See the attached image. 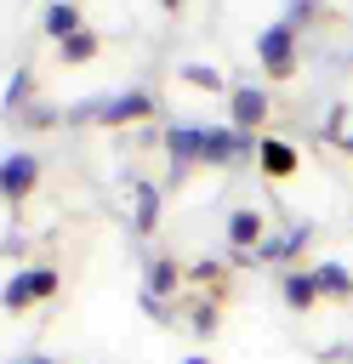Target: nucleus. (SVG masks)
I'll list each match as a JSON object with an SVG mask.
<instances>
[{"mask_svg": "<svg viewBox=\"0 0 353 364\" xmlns=\"http://www.w3.org/2000/svg\"><path fill=\"white\" fill-rule=\"evenodd\" d=\"M256 63L268 80H290L296 74V28L290 23H268L256 34Z\"/></svg>", "mask_w": 353, "mask_h": 364, "instance_id": "f257e3e1", "label": "nucleus"}, {"mask_svg": "<svg viewBox=\"0 0 353 364\" xmlns=\"http://www.w3.org/2000/svg\"><path fill=\"white\" fill-rule=\"evenodd\" d=\"M262 142L251 136V131H239V125H205V148H199V159L205 165H233V159H245V154H256Z\"/></svg>", "mask_w": 353, "mask_h": 364, "instance_id": "f03ea898", "label": "nucleus"}, {"mask_svg": "<svg viewBox=\"0 0 353 364\" xmlns=\"http://www.w3.org/2000/svg\"><path fill=\"white\" fill-rule=\"evenodd\" d=\"M148 114H154V97L137 91V85L97 97V125H108V131H114V125H131V119H148Z\"/></svg>", "mask_w": 353, "mask_h": 364, "instance_id": "7ed1b4c3", "label": "nucleus"}, {"mask_svg": "<svg viewBox=\"0 0 353 364\" xmlns=\"http://www.w3.org/2000/svg\"><path fill=\"white\" fill-rule=\"evenodd\" d=\"M57 290V267H23L6 279V313H23L28 301H46Z\"/></svg>", "mask_w": 353, "mask_h": 364, "instance_id": "20e7f679", "label": "nucleus"}, {"mask_svg": "<svg viewBox=\"0 0 353 364\" xmlns=\"http://www.w3.org/2000/svg\"><path fill=\"white\" fill-rule=\"evenodd\" d=\"M205 148V125H188V119H171L165 125V154H171V182H182V171L199 159Z\"/></svg>", "mask_w": 353, "mask_h": 364, "instance_id": "39448f33", "label": "nucleus"}, {"mask_svg": "<svg viewBox=\"0 0 353 364\" xmlns=\"http://www.w3.org/2000/svg\"><path fill=\"white\" fill-rule=\"evenodd\" d=\"M262 119H268V91L262 85H233L228 91V125H239V131H262Z\"/></svg>", "mask_w": 353, "mask_h": 364, "instance_id": "423d86ee", "label": "nucleus"}, {"mask_svg": "<svg viewBox=\"0 0 353 364\" xmlns=\"http://www.w3.org/2000/svg\"><path fill=\"white\" fill-rule=\"evenodd\" d=\"M40 182V159L34 154H6V165H0V188H6V205H17L28 188Z\"/></svg>", "mask_w": 353, "mask_h": 364, "instance_id": "0eeeda50", "label": "nucleus"}, {"mask_svg": "<svg viewBox=\"0 0 353 364\" xmlns=\"http://www.w3.org/2000/svg\"><path fill=\"white\" fill-rule=\"evenodd\" d=\"M262 239H268L262 210H251V205L228 210V245H233V250H262Z\"/></svg>", "mask_w": 353, "mask_h": 364, "instance_id": "6e6552de", "label": "nucleus"}, {"mask_svg": "<svg viewBox=\"0 0 353 364\" xmlns=\"http://www.w3.org/2000/svg\"><path fill=\"white\" fill-rule=\"evenodd\" d=\"M279 296H285V307L307 313L325 290H319V273H313V267H290V273H279Z\"/></svg>", "mask_w": 353, "mask_h": 364, "instance_id": "1a4fd4ad", "label": "nucleus"}, {"mask_svg": "<svg viewBox=\"0 0 353 364\" xmlns=\"http://www.w3.org/2000/svg\"><path fill=\"white\" fill-rule=\"evenodd\" d=\"M307 239H313V222H290L285 233H268V239H262L256 262H290V256H296V250H302Z\"/></svg>", "mask_w": 353, "mask_h": 364, "instance_id": "9d476101", "label": "nucleus"}, {"mask_svg": "<svg viewBox=\"0 0 353 364\" xmlns=\"http://www.w3.org/2000/svg\"><path fill=\"white\" fill-rule=\"evenodd\" d=\"M40 28H46L57 46H63L68 34H80V28H85V23H80V0H51L46 17H40Z\"/></svg>", "mask_w": 353, "mask_h": 364, "instance_id": "9b49d317", "label": "nucleus"}, {"mask_svg": "<svg viewBox=\"0 0 353 364\" xmlns=\"http://www.w3.org/2000/svg\"><path fill=\"white\" fill-rule=\"evenodd\" d=\"M256 159H262V176H273V182L296 176V148H290V142H279V136H262Z\"/></svg>", "mask_w": 353, "mask_h": 364, "instance_id": "f8f14e48", "label": "nucleus"}, {"mask_svg": "<svg viewBox=\"0 0 353 364\" xmlns=\"http://www.w3.org/2000/svg\"><path fill=\"white\" fill-rule=\"evenodd\" d=\"M131 205H137L131 210V228L137 233H154L159 228V188L154 182H131Z\"/></svg>", "mask_w": 353, "mask_h": 364, "instance_id": "ddd939ff", "label": "nucleus"}, {"mask_svg": "<svg viewBox=\"0 0 353 364\" xmlns=\"http://www.w3.org/2000/svg\"><path fill=\"white\" fill-rule=\"evenodd\" d=\"M176 284H182V267H176L171 256H154V262L142 267V290H148V296L165 301V296H176Z\"/></svg>", "mask_w": 353, "mask_h": 364, "instance_id": "4468645a", "label": "nucleus"}, {"mask_svg": "<svg viewBox=\"0 0 353 364\" xmlns=\"http://www.w3.org/2000/svg\"><path fill=\"white\" fill-rule=\"evenodd\" d=\"M313 273H319V290H325V296H336V301L353 296V267H342V262H319Z\"/></svg>", "mask_w": 353, "mask_h": 364, "instance_id": "2eb2a0df", "label": "nucleus"}, {"mask_svg": "<svg viewBox=\"0 0 353 364\" xmlns=\"http://www.w3.org/2000/svg\"><path fill=\"white\" fill-rule=\"evenodd\" d=\"M97 46H102V40H97L91 28H80V34H68V40L57 46V63H68V68H74V63H91V57H97Z\"/></svg>", "mask_w": 353, "mask_h": 364, "instance_id": "dca6fc26", "label": "nucleus"}, {"mask_svg": "<svg viewBox=\"0 0 353 364\" xmlns=\"http://www.w3.org/2000/svg\"><path fill=\"white\" fill-rule=\"evenodd\" d=\"M182 80H188V85H199V91H233L211 63H182Z\"/></svg>", "mask_w": 353, "mask_h": 364, "instance_id": "f3484780", "label": "nucleus"}, {"mask_svg": "<svg viewBox=\"0 0 353 364\" xmlns=\"http://www.w3.org/2000/svg\"><path fill=\"white\" fill-rule=\"evenodd\" d=\"M6 108H11V114L28 108V68H11V74H6Z\"/></svg>", "mask_w": 353, "mask_h": 364, "instance_id": "a211bd4d", "label": "nucleus"}, {"mask_svg": "<svg viewBox=\"0 0 353 364\" xmlns=\"http://www.w3.org/2000/svg\"><path fill=\"white\" fill-rule=\"evenodd\" d=\"M222 273H228V267H222L216 256H205V262H194V267H188V279H194V284H216Z\"/></svg>", "mask_w": 353, "mask_h": 364, "instance_id": "6ab92c4d", "label": "nucleus"}, {"mask_svg": "<svg viewBox=\"0 0 353 364\" xmlns=\"http://www.w3.org/2000/svg\"><path fill=\"white\" fill-rule=\"evenodd\" d=\"M216 324H222V318H216V307H211V301H199V307H194V336H216Z\"/></svg>", "mask_w": 353, "mask_h": 364, "instance_id": "aec40b11", "label": "nucleus"}, {"mask_svg": "<svg viewBox=\"0 0 353 364\" xmlns=\"http://www.w3.org/2000/svg\"><path fill=\"white\" fill-rule=\"evenodd\" d=\"M313 11H319L313 0H285V17H279V23H290V28H302V23L313 17Z\"/></svg>", "mask_w": 353, "mask_h": 364, "instance_id": "412c9836", "label": "nucleus"}, {"mask_svg": "<svg viewBox=\"0 0 353 364\" xmlns=\"http://www.w3.org/2000/svg\"><path fill=\"white\" fill-rule=\"evenodd\" d=\"M28 125H40V131H46V125H57V108H46V102H34V108H28Z\"/></svg>", "mask_w": 353, "mask_h": 364, "instance_id": "4be33fe9", "label": "nucleus"}, {"mask_svg": "<svg viewBox=\"0 0 353 364\" xmlns=\"http://www.w3.org/2000/svg\"><path fill=\"white\" fill-rule=\"evenodd\" d=\"M137 301H142V313H148V318H165V313H171V307H165V301H159V296H148V290H142V296H137Z\"/></svg>", "mask_w": 353, "mask_h": 364, "instance_id": "5701e85b", "label": "nucleus"}, {"mask_svg": "<svg viewBox=\"0 0 353 364\" xmlns=\"http://www.w3.org/2000/svg\"><path fill=\"white\" fill-rule=\"evenodd\" d=\"M11 364H51L46 353H23V358H11Z\"/></svg>", "mask_w": 353, "mask_h": 364, "instance_id": "b1692460", "label": "nucleus"}, {"mask_svg": "<svg viewBox=\"0 0 353 364\" xmlns=\"http://www.w3.org/2000/svg\"><path fill=\"white\" fill-rule=\"evenodd\" d=\"M336 148H342V154L353 159V131H342V136H336Z\"/></svg>", "mask_w": 353, "mask_h": 364, "instance_id": "393cba45", "label": "nucleus"}, {"mask_svg": "<svg viewBox=\"0 0 353 364\" xmlns=\"http://www.w3.org/2000/svg\"><path fill=\"white\" fill-rule=\"evenodd\" d=\"M182 364H211V358H205V353H194V358H182Z\"/></svg>", "mask_w": 353, "mask_h": 364, "instance_id": "a878e982", "label": "nucleus"}, {"mask_svg": "<svg viewBox=\"0 0 353 364\" xmlns=\"http://www.w3.org/2000/svg\"><path fill=\"white\" fill-rule=\"evenodd\" d=\"M159 6H165V11H176V6H182V0H159Z\"/></svg>", "mask_w": 353, "mask_h": 364, "instance_id": "bb28decb", "label": "nucleus"}]
</instances>
